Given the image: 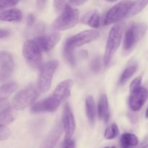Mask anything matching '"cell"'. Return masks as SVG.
<instances>
[{"mask_svg": "<svg viewBox=\"0 0 148 148\" xmlns=\"http://www.w3.org/2000/svg\"><path fill=\"white\" fill-rule=\"evenodd\" d=\"M99 36V33L95 30H84L77 33L75 36L69 38L66 40L64 46L63 53L65 59L71 65H74L75 63L74 49L79 47L86 43L95 40Z\"/></svg>", "mask_w": 148, "mask_h": 148, "instance_id": "6da1fadb", "label": "cell"}, {"mask_svg": "<svg viewBox=\"0 0 148 148\" xmlns=\"http://www.w3.org/2000/svg\"><path fill=\"white\" fill-rule=\"evenodd\" d=\"M40 93L38 85H28L14 95L12 102L13 108L17 110L25 109L35 102Z\"/></svg>", "mask_w": 148, "mask_h": 148, "instance_id": "7a4b0ae2", "label": "cell"}, {"mask_svg": "<svg viewBox=\"0 0 148 148\" xmlns=\"http://www.w3.org/2000/svg\"><path fill=\"white\" fill-rule=\"evenodd\" d=\"M123 25L118 24L111 28L108 34L106 47L103 62L106 66H108L114 53L119 47L123 33Z\"/></svg>", "mask_w": 148, "mask_h": 148, "instance_id": "3957f363", "label": "cell"}, {"mask_svg": "<svg viewBox=\"0 0 148 148\" xmlns=\"http://www.w3.org/2000/svg\"><path fill=\"white\" fill-rule=\"evenodd\" d=\"M79 20V12L72 8L69 4L61 14L54 20L52 27L55 30H64L71 28L77 23Z\"/></svg>", "mask_w": 148, "mask_h": 148, "instance_id": "277c9868", "label": "cell"}, {"mask_svg": "<svg viewBox=\"0 0 148 148\" xmlns=\"http://www.w3.org/2000/svg\"><path fill=\"white\" fill-rule=\"evenodd\" d=\"M147 26L145 23H134L127 28L124 35V49L130 51L143 38L147 31Z\"/></svg>", "mask_w": 148, "mask_h": 148, "instance_id": "5b68a950", "label": "cell"}, {"mask_svg": "<svg viewBox=\"0 0 148 148\" xmlns=\"http://www.w3.org/2000/svg\"><path fill=\"white\" fill-rule=\"evenodd\" d=\"M58 66L57 61H50L40 68L37 85L40 92H46L50 89L53 75Z\"/></svg>", "mask_w": 148, "mask_h": 148, "instance_id": "8992f818", "label": "cell"}, {"mask_svg": "<svg viewBox=\"0 0 148 148\" xmlns=\"http://www.w3.org/2000/svg\"><path fill=\"white\" fill-rule=\"evenodd\" d=\"M134 1L132 0H122L111 7L106 15L104 24L106 25L112 24L121 20L128 14Z\"/></svg>", "mask_w": 148, "mask_h": 148, "instance_id": "52a82bcc", "label": "cell"}, {"mask_svg": "<svg viewBox=\"0 0 148 148\" xmlns=\"http://www.w3.org/2000/svg\"><path fill=\"white\" fill-rule=\"evenodd\" d=\"M41 51L34 40H27L23 47V55L30 66L36 67L41 62Z\"/></svg>", "mask_w": 148, "mask_h": 148, "instance_id": "ba28073f", "label": "cell"}, {"mask_svg": "<svg viewBox=\"0 0 148 148\" xmlns=\"http://www.w3.org/2000/svg\"><path fill=\"white\" fill-rule=\"evenodd\" d=\"M14 69V62L12 56L9 52L1 51L0 52V79L1 82L10 79Z\"/></svg>", "mask_w": 148, "mask_h": 148, "instance_id": "9c48e42d", "label": "cell"}, {"mask_svg": "<svg viewBox=\"0 0 148 148\" xmlns=\"http://www.w3.org/2000/svg\"><path fill=\"white\" fill-rule=\"evenodd\" d=\"M62 125L65 132L64 142L72 139L76 128L75 117L69 104H65L62 114Z\"/></svg>", "mask_w": 148, "mask_h": 148, "instance_id": "30bf717a", "label": "cell"}, {"mask_svg": "<svg viewBox=\"0 0 148 148\" xmlns=\"http://www.w3.org/2000/svg\"><path fill=\"white\" fill-rule=\"evenodd\" d=\"M148 98V90L144 87H140L131 91L129 98V106L133 111H138L143 108Z\"/></svg>", "mask_w": 148, "mask_h": 148, "instance_id": "8fae6325", "label": "cell"}, {"mask_svg": "<svg viewBox=\"0 0 148 148\" xmlns=\"http://www.w3.org/2000/svg\"><path fill=\"white\" fill-rule=\"evenodd\" d=\"M61 102L53 95L36 103L32 106L33 113H51L54 112L60 106Z\"/></svg>", "mask_w": 148, "mask_h": 148, "instance_id": "7c38bea8", "label": "cell"}, {"mask_svg": "<svg viewBox=\"0 0 148 148\" xmlns=\"http://www.w3.org/2000/svg\"><path fill=\"white\" fill-rule=\"evenodd\" d=\"M61 35L58 33L42 35L35 38L34 40L42 51H49L59 41Z\"/></svg>", "mask_w": 148, "mask_h": 148, "instance_id": "4fadbf2b", "label": "cell"}, {"mask_svg": "<svg viewBox=\"0 0 148 148\" xmlns=\"http://www.w3.org/2000/svg\"><path fill=\"white\" fill-rule=\"evenodd\" d=\"M15 114L13 108L10 106L8 101L5 98L0 99V124L6 126L14 121Z\"/></svg>", "mask_w": 148, "mask_h": 148, "instance_id": "5bb4252c", "label": "cell"}, {"mask_svg": "<svg viewBox=\"0 0 148 148\" xmlns=\"http://www.w3.org/2000/svg\"><path fill=\"white\" fill-rule=\"evenodd\" d=\"M72 85H73V82L71 79H66L60 82L56 87L52 95L61 103L63 102L70 96Z\"/></svg>", "mask_w": 148, "mask_h": 148, "instance_id": "9a60e30c", "label": "cell"}, {"mask_svg": "<svg viewBox=\"0 0 148 148\" xmlns=\"http://www.w3.org/2000/svg\"><path fill=\"white\" fill-rule=\"evenodd\" d=\"M63 125L58 123L43 140L40 148H54L62 134Z\"/></svg>", "mask_w": 148, "mask_h": 148, "instance_id": "2e32d148", "label": "cell"}, {"mask_svg": "<svg viewBox=\"0 0 148 148\" xmlns=\"http://www.w3.org/2000/svg\"><path fill=\"white\" fill-rule=\"evenodd\" d=\"M98 114L100 119L106 123L108 122L110 118L109 106H108V98L104 93L100 95L98 104Z\"/></svg>", "mask_w": 148, "mask_h": 148, "instance_id": "e0dca14e", "label": "cell"}, {"mask_svg": "<svg viewBox=\"0 0 148 148\" xmlns=\"http://www.w3.org/2000/svg\"><path fill=\"white\" fill-rule=\"evenodd\" d=\"M85 111L88 119L90 125L93 126L95 122L96 117V108L93 97L88 95L85 100Z\"/></svg>", "mask_w": 148, "mask_h": 148, "instance_id": "ac0fdd59", "label": "cell"}, {"mask_svg": "<svg viewBox=\"0 0 148 148\" xmlns=\"http://www.w3.org/2000/svg\"><path fill=\"white\" fill-rule=\"evenodd\" d=\"M22 12L17 9H10L0 13V20L6 22H19L22 20Z\"/></svg>", "mask_w": 148, "mask_h": 148, "instance_id": "d6986e66", "label": "cell"}, {"mask_svg": "<svg viewBox=\"0 0 148 148\" xmlns=\"http://www.w3.org/2000/svg\"><path fill=\"white\" fill-rule=\"evenodd\" d=\"M82 22L92 28H98L100 26V14L97 11H91L83 16Z\"/></svg>", "mask_w": 148, "mask_h": 148, "instance_id": "ffe728a7", "label": "cell"}, {"mask_svg": "<svg viewBox=\"0 0 148 148\" xmlns=\"http://www.w3.org/2000/svg\"><path fill=\"white\" fill-rule=\"evenodd\" d=\"M120 143L122 148H132L139 144V140L135 134L124 133L120 138Z\"/></svg>", "mask_w": 148, "mask_h": 148, "instance_id": "44dd1931", "label": "cell"}, {"mask_svg": "<svg viewBox=\"0 0 148 148\" xmlns=\"http://www.w3.org/2000/svg\"><path fill=\"white\" fill-rule=\"evenodd\" d=\"M137 69V64L135 62H132L129 66L124 69L119 78V84L123 85L134 75Z\"/></svg>", "mask_w": 148, "mask_h": 148, "instance_id": "7402d4cb", "label": "cell"}, {"mask_svg": "<svg viewBox=\"0 0 148 148\" xmlns=\"http://www.w3.org/2000/svg\"><path fill=\"white\" fill-rule=\"evenodd\" d=\"M147 4L148 0H136L133 2L127 15L133 16L138 14L147 5Z\"/></svg>", "mask_w": 148, "mask_h": 148, "instance_id": "603a6c76", "label": "cell"}, {"mask_svg": "<svg viewBox=\"0 0 148 148\" xmlns=\"http://www.w3.org/2000/svg\"><path fill=\"white\" fill-rule=\"evenodd\" d=\"M17 88V84L14 82H10L2 85L0 90V97L7 98Z\"/></svg>", "mask_w": 148, "mask_h": 148, "instance_id": "cb8c5ba5", "label": "cell"}, {"mask_svg": "<svg viewBox=\"0 0 148 148\" xmlns=\"http://www.w3.org/2000/svg\"><path fill=\"white\" fill-rule=\"evenodd\" d=\"M119 130L116 124H112L108 127L104 133V137L106 140H113L119 135Z\"/></svg>", "mask_w": 148, "mask_h": 148, "instance_id": "d4e9b609", "label": "cell"}, {"mask_svg": "<svg viewBox=\"0 0 148 148\" xmlns=\"http://www.w3.org/2000/svg\"><path fill=\"white\" fill-rule=\"evenodd\" d=\"M67 4L66 0H53V7L56 12H62Z\"/></svg>", "mask_w": 148, "mask_h": 148, "instance_id": "484cf974", "label": "cell"}, {"mask_svg": "<svg viewBox=\"0 0 148 148\" xmlns=\"http://www.w3.org/2000/svg\"><path fill=\"white\" fill-rule=\"evenodd\" d=\"M20 1V0H0V10L13 7L16 5Z\"/></svg>", "mask_w": 148, "mask_h": 148, "instance_id": "4316f807", "label": "cell"}, {"mask_svg": "<svg viewBox=\"0 0 148 148\" xmlns=\"http://www.w3.org/2000/svg\"><path fill=\"white\" fill-rule=\"evenodd\" d=\"M10 134V132L9 129L6 127V126L1 125V127H0V140L1 141L6 140V139L8 138Z\"/></svg>", "mask_w": 148, "mask_h": 148, "instance_id": "83f0119b", "label": "cell"}, {"mask_svg": "<svg viewBox=\"0 0 148 148\" xmlns=\"http://www.w3.org/2000/svg\"><path fill=\"white\" fill-rule=\"evenodd\" d=\"M142 84V77H137L135 79H133L132 82H131V85H130V90L132 91L134 90L137 89V88H140L141 87Z\"/></svg>", "mask_w": 148, "mask_h": 148, "instance_id": "f1b7e54d", "label": "cell"}, {"mask_svg": "<svg viewBox=\"0 0 148 148\" xmlns=\"http://www.w3.org/2000/svg\"><path fill=\"white\" fill-rule=\"evenodd\" d=\"M101 68V63L98 58H95L91 63V69L94 72H98Z\"/></svg>", "mask_w": 148, "mask_h": 148, "instance_id": "f546056e", "label": "cell"}, {"mask_svg": "<svg viewBox=\"0 0 148 148\" xmlns=\"http://www.w3.org/2000/svg\"><path fill=\"white\" fill-rule=\"evenodd\" d=\"M63 148H75V141L71 139V140H69V141L64 142Z\"/></svg>", "mask_w": 148, "mask_h": 148, "instance_id": "4dcf8cb0", "label": "cell"}, {"mask_svg": "<svg viewBox=\"0 0 148 148\" xmlns=\"http://www.w3.org/2000/svg\"><path fill=\"white\" fill-rule=\"evenodd\" d=\"M88 0H69V3L71 4H73V5H81V4H83L84 3H85Z\"/></svg>", "mask_w": 148, "mask_h": 148, "instance_id": "1f68e13d", "label": "cell"}, {"mask_svg": "<svg viewBox=\"0 0 148 148\" xmlns=\"http://www.w3.org/2000/svg\"><path fill=\"white\" fill-rule=\"evenodd\" d=\"M46 0H36V4L37 7L39 10H43L46 4Z\"/></svg>", "mask_w": 148, "mask_h": 148, "instance_id": "d6a6232c", "label": "cell"}, {"mask_svg": "<svg viewBox=\"0 0 148 148\" xmlns=\"http://www.w3.org/2000/svg\"><path fill=\"white\" fill-rule=\"evenodd\" d=\"M9 35H10V32L6 30H4V29H1V31H0V38H4L7 37Z\"/></svg>", "mask_w": 148, "mask_h": 148, "instance_id": "836d02e7", "label": "cell"}, {"mask_svg": "<svg viewBox=\"0 0 148 148\" xmlns=\"http://www.w3.org/2000/svg\"><path fill=\"white\" fill-rule=\"evenodd\" d=\"M34 21L35 18L33 17V15H32V14L28 15V17H27V24H28V25H32L34 23Z\"/></svg>", "mask_w": 148, "mask_h": 148, "instance_id": "e575fe53", "label": "cell"}, {"mask_svg": "<svg viewBox=\"0 0 148 148\" xmlns=\"http://www.w3.org/2000/svg\"><path fill=\"white\" fill-rule=\"evenodd\" d=\"M105 1H108V2H115V1H118V0H105Z\"/></svg>", "mask_w": 148, "mask_h": 148, "instance_id": "d590c367", "label": "cell"}, {"mask_svg": "<svg viewBox=\"0 0 148 148\" xmlns=\"http://www.w3.org/2000/svg\"><path fill=\"white\" fill-rule=\"evenodd\" d=\"M145 116H146V118L148 119V108H147V109L146 110V112H145Z\"/></svg>", "mask_w": 148, "mask_h": 148, "instance_id": "8d00e7d4", "label": "cell"}, {"mask_svg": "<svg viewBox=\"0 0 148 148\" xmlns=\"http://www.w3.org/2000/svg\"><path fill=\"white\" fill-rule=\"evenodd\" d=\"M142 148H148V144L146 145L145 146H144V147H143Z\"/></svg>", "mask_w": 148, "mask_h": 148, "instance_id": "74e56055", "label": "cell"}, {"mask_svg": "<svg viewBox=\"0 0 148 148\" xmlns=\"http://www.w3.org/2000/svg\"><path fill=\"white\" fill-rule=\"evenodd\" d=\"M110 148H116L115 147V146H113V147H110Z\"/></svg>", "mask_w": 148, "mask_h": 148, "instance_id": "f35d334b", "label": "cell"}, {"mask_svg": "<svg viewBox=\"0 0 148 148\" xmlns=\"http://www.w3.org/2000/svg\"><path fill=\"white\" fill-rule=\"evenodd\" d=\"M103 148H110V147H103Z\"/></svg>", "mask_w": 148, "mask_h": 148, "instance_id": "ab89813d", "label": "cell"}]
</instances>
